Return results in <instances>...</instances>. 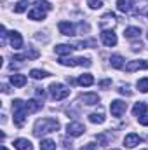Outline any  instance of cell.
<instances>
[{
    "label": "cell",
    "instance_id": "cell-9",
    "mask_svg": "<svg viewBox=\"0 0 148 150\" xmlns=\"http://www.w3.org/2000/svg\"><path fill=\"white\" fill-rule=\"evenodd\" d=\"M58 28H59V32H61L63 35H66V37H73V35H77L75 25L70 23V21H61V23L58 25Z\"/></svg>",
    "mask_w": 148,
    "mask_h": 150
},
{
    "label": "cell",
    "instance_id": "cell-13",
    "mask_svg": "<svg viewBox=\"0 0 148 150\" xmlns=\"http://www.w3.org/2000/svg\"><path fill=\"white\" fill-rule=\"evenodd\" d=\"M80 101H84L85 105H98L99 96L96 93H84V94H80Z\"/></svg>",
    "mask_w": 148,
    "mask_h": 150
},
{
    "label": "cell",
    "instance_id": "cell-15",
    "mask_svg": "<svg viewBox=\"0 0 148 150\" xmlns=\"http://www.w3.org/2000/svg\"><path fill=\"white\" fill-rule=\"evenodd\" d=\"M14 149L16 150H33V145H32V142L26 140V138H18V140L14 142Z\"/></svg>",
    "mask_w": 148,
    "mask_h": 150
},
{
    "label": "cell",
    "instance_id": "cell-14",
    "mask_svg": "<svg viewBox=\"0 0 148 150\" xmlns=\"http://www.w3.org/2000/svg\"><path fill=\"white\" fill-rule=\"evenodd\" d=\"M45 14H47V11H44V9L33 5V9L28 12V18L33 19V21H40V19H45Z\"/></svg>",
    "mask_w": 148,
    "mask_h": 150
},
{
    "label": "cell",
    "instance_id": "cell-27",
    "mask_svg": "<svg viewBox=\"0 0 148 150\" xmlns=\"http://www.w3.org/2000/svg\"><path fill=\"white\" fill-rule=\"evenodd\" d=\"M26 9H28V2H26V0H19V2L14 5V12H18V14L25 12Z\"/></svg>",
    "mask_w": 148,
    "mask_h": 150
},
{
    "label": "cell",
    "instance_id": "cell-35",
    "mask_svg": "<svg viewBox=\"0 0 148 150\" xmlns=\"http://www.w3.org/2000/svg\"><path fill=\"white\" fill-rule=\"evenodd\" d=\"M131 47H132V51H141V49H143V45H141V42H140V44H132Z\"/></svg>",
    "mask_w": 148,
    "mask_h": 150
},
{
    "label": "cell",
    "instance_id": "cell-20",
    "mask_svg": "<svg viewBox=\"0 0 148 150\" xmlns=\"http://www.w3.org/2000/svg\"><path fill=\"white\" fill-rule=\"evenodd\" d=\"M124 35H125V38H136V37L141 35V28H138V26H129V28H125Z\"/></svg>",
    "mask_w": 148,
    "mask_h": 150
},
{
    "label": "cell",
    "instance_id": "cell-2",
    "mask_svg": "<svg viewBox=\"0 0 148 150\" xmlns=\"http://www.w3.org/2000/svg\"><path fill=\"white\" fill-rule=\"evenodd\" d=\"M12 112H14V124L21 127V126L25 124L26 115H28L26 103H25V101H21V100H14V101H12Z\"/></svg>",
    "mask_w": 148,
    "mask_h": 150
},
{
    "label": "cell",
    "instance_id": "cell-16",
    "mask_svg": "<svg viewBox=\"0 0 148 150\" xmlns=\"http://www.w3.org/2000/svg\"><path fill=\"white\" fill-rule=\"evenodd\" d=\"M9 82L14 86V87H23L26 84V75H21V74H12Z\"/></svg>",
    "mask_w": 148,
    "mask_h": 150
},
{
    "label": "cell",
    "instance_id": "cell-34",
    "mask_svg": "<svg viewBox=\"0 0 148 150\" xmlns=\"http://www.w3.org/2000/svg\"><path fill=\"white\" fill-rule=\"evenodd\" d=\"M35 93H37V96H38V98H42V100L45 98V93H44V89H40V87H37V91H35Z\"/></svg>",
    "mask_w": 148,
    "mask_h": 150
},
{
    "label": "cell",
    "instance_id": "cell-22",
    "mask_svg": "<svg viewBox=\"0 0 148 150\" xmlns=\"http://www.w3.org/2000/svg\"><path fill=\"white\" fill-rule=\"evenodd\" d=\"M40 150H56V142L54 140H49V138L42 140L40 142Z\"/></svg>",
    "mask_w": 148,
    "mask_h": 150
},
{
    "label": "cell",
    "instance_id": "cell-29",
    "mask_svg": "<svg viewBox=\"0 0 148 150\" xmlns=\"http://www.w3.org/2000/svg\"><path fill=\"white\" fill-rule=\"evenodd\" d=\"M35 7H40V9H44V11H51V9H52L51 2H47V0H37V2H35Z\"/></svg>",
    "mask_w": 148,
    "mask_h": 150
},
{
    "label": "cell",
    "instance_id": "cell-8",
    "mask_svg": "<svg viewBox=\"0 0 148 150\" xmlns=\"http://www.w3.org/2000/svg\"><path fill=\"white\" fill-rule=\"evenodd\" d=\"M148 68V61L147 59H132L125 65L127 72H136V70H147Z\"/></svg>",
    "mask_w": 148,
    "mask_h": 150
},
{
    "label": "cell",
    "instance_id": "cell-1",
    "mask_svg": "<svg viewBox=\"0 0 148 150\" xmlns=\"http://www.w3.org/2000/svg\"><path fill=\"white\" fill-rule=\"evenodd\" d=\"M59 129V120L58 119H52V117H45V119H38L33 126V134L35 136H42V134H47V133H56Z\"/></svg>",
    "mask_w": 148,
    "mask_h": 150
},
{
    "label": "cell",
    "instance_id": "cell-26",
    "mask_svg": "<svg viewBox=\"0 0 148 150\" xmlns=\"http://www.w3.org/2000/svg\"><path fill=\"white\" fill-rule=\"evenodd\" d=\"M89 120H91V122H92V124H103V122H105V115H103V113L99 112V113H91V115H89Z\"/></svg>",
    "mask_w": 148,
    "mask_h": 150
},
{
    "label": "cell",
    "instance_id": "cell-33",
    "mask_svg": "<svg viewBox=\"0 0 148 150\" xmlns=\"http://www.w3.org/2000/svg\"><path fill=\"white\" fill-rule=\"evenodd\" d=\"M96 140H98L101 145H106V143H108V138H106L105 134H99V136H96Z\"/></svg>",
    "mask_w": 148,
    "mask_h": 150
},
{
    "label": "cell",
    "instance_id": "cell-19",
    "mask_svg": "<svg viewBox=\"0 0 148 150\" xmlns=\"http://www.w3.org/2000/svg\"><path fill=\"white\" fill-rule=\"evenodd\" d=\"M106 25H110V26H113V25H115V16H113L111 12L105 14V16L101 18V21H99V26H101L103 30H106Z\"/></svg>",
    "mask_w": 148,
    "mask_h": 150
},
{
    "label": "cell",
    "instance_id": "cell-24",
    "mask_svg": "<svg viewBox=\"0 0 148 150\" xmlns=\"http://www.w3.org/2000/svg\"><path fill=\"white\" fill-rule=\"evenodd\" d=\"M30 75H32V79H35V80H40V79H45V77H49V72H45V70H37V68H33L32 72H30Z\"/></svg>",
    "mask_w": 148,
    "mask_h": 150
},
{
    "label": "cell",
    "instance_id": "cell-39",
    "mask_svg": "<svg viewBox=\"0 0 148 150\" xmlns=\"http://www.w3.org/2000/svg\"><path fill=\"white\" fill-rule=\"evenodd\" d=\"M147 37H148V33H147Z\"/></svg>",
    "mask_w": 148,
    "mask_h": 150
},
{
    "label": "cell",
    "instance_id": "cell-25",
    "mask_svg": "<svg viewBox=\"0 0 148 150\" xmlns=\"http://www.w3.org/2000/svg\"><path fill=\"white\" fill-rule=\"evenodd\" d=\"M145 112H147V105L145 103H136L134 105V108H132V113L136 115V117H140V115H145Z\"/></svg>",
    "mask_w": 148,
    "mask_h": 150
},
{
    "label": "cell",
    "instance_id": "cell-6",
    "mask_svg": "<svg viewBox=\"0 0 148 150\" xmlns=\"http://www.w3.org/2000/svg\"><path fill=\"white\" fill-rule=\"evenodd\" d=\"M101 42H103L106 47L117 45V33H115L113 30H103V32H101Z\"/></svg>",
    "mask_w": 148,
    "mask_h": 150
},
{
    "label": "cell",
    "instance_id": "cell-7",
    "mask_svg": "<svg viewBox=\"0 0 148 150\" xmlns=\"http://www.w3.org/2000/svg\"><path fill=\"white\" fill-rule=\"evenodd\" d=\"M66 133H68V136H80V134H84L85 133V127H84V124L82 122H70L68 126H66Z\"/></svg>",
    "mask_w": 148,
    "mask_h": 150
},
{
    "label": "cell",
    "instance_id": "cell-23",
    "mask_svg": "<svg viewBox=\"0 0 148 150\" xmlns=\"http://www.w3.org/2000/svg\"><path fill=\"white\" fill-rule=\"evenodd\" d=\"M42 108V103H38L37 100H30V101H26V110L28 113L30 112H38Z\"/></svg>",
    "mask_w": 148,
    "mask_h": 150
},
{
    "label": "cell",
    "instance_id": "cell-28",
    "mask_svg": "<svg viewBox=\"0 0 148 150\" xmlns=\"http://www.w3.org/2000/svg\"><path fill=\"white\" fill-rule=\"evenodd\" d=\"M136 86H138V89H140L141 93H148V79L147 77H145V79H140Z\"/></svg>",
    "mask_w": 148,
    "mask_h": 150
},
{
    "label": "cell",
    "instance_id": "cell-30",
    "mask_svg": "<svg viewBox=\"0 0 148 150\" xmlns=\"http://www.w3.org/2000/svg\"><path fill=\"white\" fill-rule=\"evenodd\" d=\"M118 93H120V94H125V96H131V94H132V91L129 89L127 84H125V86H120V87H118Z\"/></svg>",
    "mask_w": 148,
    "mask_h": 150
},
{
    "label": "cell",
    "instance_id": "cell-5",
    "mask_svg": "<svg viewBox=\"0 0 148 150\" xmlns=\"http://www.w3.org/2000/svg\"><path fill=\"white\" fill-rule=\"evenodd\" d=\"M127 110V103L125 101H122V100H115V101H111L110 103V112L113 117H120V115H124Z\"/></svg>",
    "mask_w": 148,
    "mask_h": 150
},
{
    "label": "cell",
    "instance_id": "cell-3",
    "mask_svg": "<svg viewBox=\"0 0 148 150\" xmlns=\"http://www.w3.org/2000/svg\"><path fill=\"white\" fill-rule=\"evenodd\" d=\"M49 93H51V96H52L56 101H61V100H65V98L70 96V89L65 87L63 84H58V82H54V84L49 86Z\"/></svg>",
    "mask_w": 148,
    "mask_h": 150
},
{
    "label": "cell",
    "instance_id": "cell-37",
    "mask_svg": "<svg viewBox=\"0 0 148 150\" xmlns=\"http://www.w3.org/2000/svg\"><path fill=\"white\" fill-rule=\"evenodd\" d=\"M0 150H9V149H7V147H4V145H2V149H0Z\"/></svg>",
    "mask_w": 148,
    "mask_h": 150
},
{
    "label": "cell",
    "instance_id": "cell-12",
    "mask_svg": "<svg viewBox=\"0 0 148 150\" xmlns=\"http://www.w3.org/2000/svg\"><path fill=\"white\" fill-rule=\"evenodd\" d=\"M73 49H77V47L75 45H70V44H58L54 47V51H56L58 56H68V54L73 52Z\"/></svg>",
    "mask_w": 148,
    "mask_h": 150
},
{
    "label": "cell",
    "instance_id": "cell-10",
    "mask_svg": "<svg viewBox=\"0 0 148 150\" xmlns=\"http://www.w3.org/2000/svg\"><path fill=\"white\" fill-rule=\"evenodd\" d=\"M141 143V138H140V134H136V133H129V134H125V138H124V145L127 147V149H134L136 145H140Z\"/></svg>",
    "mask_w": 148,
    "mask_h": 150
},
{
    "label": "cell",
    "instance_id": "cell-18",
    "mask_svg": "<svg viewBox=\"0 0 148 150\" xmlns=\"http://www.w3.org/2000/svg\"><path fill=\"white\" fill-rule=\"evenodd\" d=\"M134 5V0H117V9L120 12H129Z\"/></svg>",
    "mask_w": 148,
    "mask_h": 150
},
{
    "label": "cell",
    "instance_id": "cell-32",
    "mask_svg": "<svg viewBox=\"0 0 148 150\" xmlns=\"http://www.w3.org/2000/svg\"><path fill=\"white\" fill-rule=\"evenodd\" d=\"M138 122H140L141 126H148V113H145V115H140V117H138Z\"/></svg>",
    "mask_w": 148,
    "mask_h": 150
},
{
    "label": "cell",
    "instance_id": "cell-31",
    "mask_svg": "<svg viewBox=\"0 0 148 150\" xmlns=\"http://www.w3.org/2000/svg\"><path fill=\"white\" fill-rule=\"evenodd\" d=\"M89 7L91 9H99V7H103V2L101 0H89Z\"/></svg>",
    "mask_w": 148,
    "mask_h": 150
},
{
    "label": "cell",
    "instance_id": "cell-17",
    "mask_svg": "<svg viewBox=\"0 0 148 150\" xmlns=\"http://www.w3.org/2000/svg\"><path fill=\"white\" fill-rule=\"evenodd\" d=\"M77 84H78V86H84V87H89V86L94 84V77L91 74H84L77 79Z\"/></svg>",
    "mask_w": 148,
    "mask_h": 150
},
{
    "label": "cell",
    "instance_id": "cell-36",
    "mask_svg": "<svg viewBox=\"0 0 148 150\" xmlns=\"http://www.w3.org/2000/svg\"><path fill=\"white\" fill-rule=\"evenodd\" d=\"M99 86H101V87H108V86H111V80H101Z\"/></svg>",
    "mask_w": 148,
    "mask_h": 150
},
{
    "label": "cell",
    "instance_id": "cell-11",
    "mask_svg": "<svg viewBox=\"0 0 148 150\" xmlns=\"http://www.w3.org/2000/svg\"><path fill=\"white\" fill-rule=\"evenodd\" d=\"M9 44L14 49H21L23 47V37L19 32H9Z\"/></svg>",
    "mask_w": 148,
    "mask_h": 150
},
{
    "label": "cell",
    "instance_id": "cell-4",
    "mask_svg": "<svg viewBox=\"0 0 148 150\" xmlns=\"http://www.w3.org/2000/svg\"><path fill=\"white\" fill-rule=\"evenodd\" d=\"M59 65L63 67H91V59L89 58H59Z\"/></svg>",
    "mask_w": 148,
    "mask_h": 150
},
{
    "label": "cell",
    "instance_id": "cell-38",
    "mask_svg": "<svg viewBox=\"0 0 148 150\" xmlns=\"http://www.w3.org/2000/svg\"><path fill=\"white\" fill-rule=\"evenodd\" d=\"M147 18H148V12H147Z\"/></svg>",
    "mask_w": 148,
    "mask_h": 150
},
{
    "label": "cell",
    "instance_id": "cell-21",
    "mask_svg": "<svg viewBox=\"0 0 148 150\" xmlns=\"http://www.w3.org/2000/svg\"><path fill=\"white\" fill-rule=\"evenodd\" d=\"M110 63H111L113 68H122V67H124V58H122L120 54H111Z\"/></svg>",
    "mask_w": 148,
    "mask_h": 150
}]
</instances>
